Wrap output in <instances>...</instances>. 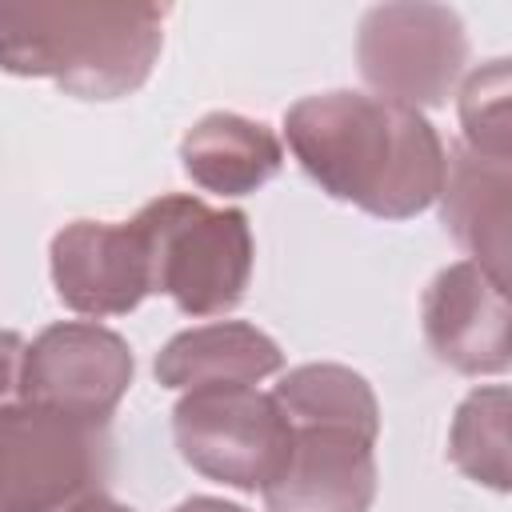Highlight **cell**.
<instances>
[{
  "label": "cell",
  "mask_w": 512,
  "mask_h": 512,
  "mask_svg": "<svg viewBox=\"0 0 512 512\" xmlns=\"http://www.w3.org/2000/svg\"><path fill=\"white\" fill-rule=\"evenodd\" d=\"M108 468L104 424L36 404H0V512H64Z\"/></svg>",
  "instance_id": "cell-5"
},
{
  "label": "cell",
  "mask_w": 512,
  "mask_h": 512,
  "mask_svg": "<svg viewBox=\"0 0 512 512\" xmlns=\"http://www.w3.org/2000/svg\"><path fill=\"white\" fill-rule=\"evenodd\" d=\"M128 388H132V348L112 328L68 320L44 328L24 348V368H20L24 404L84 424H104Z\"/></svg>",
  "instance_id": "cell-7"
},
{
  "label": "cell",
  "mask_w": 512,
  "mask_h": 512,
  "mask_svg": "<svg viewBox=\"0 0 512 512\" xmlns=\"http://www.w3.org/2000/svg\"><path fill=\"white\" fill-rule=\"evenodd\" d=\"M52 284L80 316H124L152 292V256L136 220H72L52 236Z\"/></svg>",
  "instance_id": "cell-9"
},
{
  "label": "cell",
  "mask_w": 512,
  "mask_h": 512,
  "mask_svg": "<svg viewBox=\"0 0 512 512\" xmlns=\"http://www.w3.org/2000/svg\"><path fill=\"white\" fill-rule=\"evenodd\" d=\"M152 256V292L184 316H220L240 304L252 276V228L240 208L200 196H160L132 216Z\"/></svg>",
  "instance_id": "cell-3"
},
{
  "label": "cell",
  "mask_w": 512,
  "mask_h": 512,
  "mask_svg": "<svg viewBox=\"0 0 512 512\" xmlns=\"http://www.w3.org/2000/svg\"><path fill=\"white\" fill-rule=\"evenodd\" d=\"M280 344L244 320H216L176 332L156 356V380L164 388H256L280 372Z\"/></svg>",
  "instance_id": "cell-12"
},
{
  "label": "cell",
  "mask_w": 512,
  "mask_h": 512,
  "mask_svg": "<svg viewBox=\"0 0 512 512\" xmlns=\"http://www.w3.org/2000/svg\"><path fill=\"white\" fill-rule=\"evenodd\" d=\"M176 512H248V508H240V504H232V500H220V496H192V500H184Z\"/></svg>",
  "instance_id": "cell-19"
},
{
  "label": "cell",
  "mask_w": 512,
  "mask_h": 512,
  "mask_svg": "<svg viewBox=\"0 0 512 512\" xmlns=\"http://www.w3.org/2000/svg\"><path fill=\"white\" fill-rule=\"evenodd\" d=\"M272 396L288 420H348L380 428L376 392L344 364H300L272 388Z\"/></svg>",
  "instance_id": "cell-15"
},
{
  "label": "cell",
  "mask_w": 512,
  "mask_h": 512,
  "mask_svg": "<svg viewBox=\"0 0 512 512\" xmlns=\"http://www.w3.org/2000/svg\"><path fill=\"white\" fill-rule=\"evenodd\" d=\"M284 472L260 492L268 512H368L376 500L380 428L348 420H288Z\"/></svg>",
  "instance_id": "cell-8"
},
{
  "label": "cell",
  "mask_w": 512,
  "mask_h": 512,
  "mask_svg": "<svg viewBox=\"0 0 512 512\" xmlns=\"http://www.w3.org/2000/svg\"><path fill=\"white\" fill-rule=\"evenodd\" d=\"M284 136L328 196L380 220H408L440 196L448 152L408 104L364 92L304 96L284 112Z\"/></svg>",
  "instance_id": "cell-1"
},
{
  "label": "cell",
  "mask_w": 512,
  "mask_h": 512,
  "mask_svg": "<svg viewBox=\"0 0 512 512\" xmlns=\"http://www.w3.org/2000/svg\"><path fill=\"white\" fill-rule=\"evenodd\" d=\"M24 340L8 328H0V404H12L20 396V368H24Z\"/></svg>",
  "instance_id": "cell-17"
},
{
  "label": "cell",
  "mask_w": 512,
  "mask_h": 512,
  "mask_svg": "<svg viewBox=\"0 0 512 512\" xmlns=\"http://www.w3.org/2000/svg\"><path fill=\"white\" fill-rule=\"evenodd\" d=\"M448 460L476 484L508 492V388L488 384L464 396L448 432Z\"/></svg>",
  "instance_id": "cell-14"
},
{
  "label": "cell",
  "mask_w": 512,
  "mask_h": 512,
  "mask_svg": "<svg viewBox=\"0 0 512 512\" xmlns=\"http://www.w3.org/2000/svg\"><path fill=\"white\" fill-rule=\"evenodd\" d=\"M432 356L464 376L508 372V288L480 264L456 260L432 276L420 300Z\"/></svg>",
  "instance_id": "cell-10"
},
{
  "label": "cell",
  "mask_w": 512,
  "mask_h": 512,
  "mask_svg": "<svg viewBox=\"0 0 512 512\" xmlns=\"http://www.w3.org/2000/svg\"><path fill=\"white\" fill-rule=\"evenodd\" d=\"M64 512H132L128 504H120V500H112V496H104V492H92V496H84V500H76L72 508H64Z\"/></svg>",
  "instance_id": "cell-18"
},
{
  "label": "cell",
  "mask_w": 512,
  "mask_h": 512,
  "mask_svg": "<svg viewBox=\"0 0 512 512\" xmlns=\"http://www.w3.org/2000/svg\"><path fill=\"white\" fill-rule=\"evenodd\" d=\"M508 192H512L508 160H488L456 144L436 196L452 240L472 256V264H480L504 288H508Z\"/></svg>",
  "instance_id": "cell-11"
},
{
  "label": "cell",
  "mask_w": 512,
  "mask_h": 512,
  "mask_svg": "<svg viewBox=\"0 0 512 512\" xmlns=\"http://www.w3.org/2000/svg\"><path fill=\"white\" fill-rule=\"evenodd\" d=\"M184 176L216 196H248L284 168L280 136L240 112H208L180 140Z\"/></svg>",
  "instance_id": "cell-13"
},
{
  "label": "cell",
  "mask_w": 512,
  "mask_h": 512,
  "mask_svg": "<svg viewBox=\"0 0 512 512\" xmlns=\"http://www.w3.org/2000/svg\"><path fill=\"white\" fill-rule=\"evenodd\" d=\"M172 436L200 476L264 492L288 464L292 424L272 392L260 388H192L172 408Z\"/></svg>",
  "instance_id": "cell-4"
},
{
  "label": "cell",
  "mask_w": 512,
  "mask_h": 512,
  "mask_svg": "<svg viewBox=\"0 0 512 512\" xmlns=\"http://www.w3.org/2000/svg\"><path fill=\"white\" fill-rule=\"evenodd\" d=\"M164 8H8L0 4V68L48 76L84 100L136 92L164 44Z\"/></svg>",
  "instance_id": "cell-2"
},
{
  "label": "cell",
  "mask_w": 512,
  "mask_h": 512,
  "mask_svg": "<svg viewBox=\"0 0 512 512\" xmlns=\"http://www.w3.org/2000/svg\"><path fill=\"white\" fill-rule=\"evenodd\" d=\"M508 60H488L460 84V128L464 148L488 160H512V128H508Z\"/></svg>",
  "instance_id": "cell-16"
},
{
  "label": "cell",
  "mask_w": 512,
  "mask_h": 512,
  "mask_svg": "<svg viewBox=\"0 0 512 512\" xmlns=\"http://www.w3.org/2000/svg\"><path fill=\"white\" fill-rule=\"evenodd\" d=\"M356 64L380 100L420 112V104H444L460 84L468 36L444 4H376L360 20Z\"/></svg>",
  "instance_id": "cell-6"
}]
</instances>
